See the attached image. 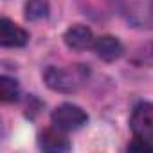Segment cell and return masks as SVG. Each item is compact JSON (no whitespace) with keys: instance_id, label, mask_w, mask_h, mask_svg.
Instances as JSON below:
<instances>
[{"instance_id":"cell-7","label":"cell","mask_w":153,"mask_h":153,"mask_svg":"<svg viewBox=\"0 0 153 153\" xmlns=\"http://www.w3.org/2000/svg\"><path fill=\"white\" fill-rule=\"evenodd\" d=\"M94 49L97 52V56L105 61H114L117 59L121 54H123V45L121 42L112 36V34H105V36H99L96 38V43H94Z\"/></svg>"},{"instance_id":"cell-5","label":"cell","mask_w":153,"mask_h":153,"mask_svg":"<svg viewBox=\"0 0 153 153\" xmlns=\"http://www.w3.org/2000/svg\"><path fill=\"white\" fill-rule=\"evenodd\" d=\"M29 40V34L13 24L9 18L0 20V43L4 47H24Z\"/></svg>"},{"instance_id":"cell-8","label":"cell","mask_w":153,"mask_h":153,"mask_svg":"<svg viewBox=\"0 0 153 153\" xmlns=\"http://www.w3.org/2000/svg\"><path fill=\"white\" fill-rule=\"evenodd\" d=\"M49 15V0H27L25 4V18L27 20H42Z\"/></svg>"},{"instance_id":"cell-6","label":"cell","mask_w":153,"mask_h":153,"mask_svg":"<svg viewBox=\"0 0 153 153\" xmlns=\"http://www.w3.org/2000/svg\"><path fill=\"white\" fill-rule=\"evenodd\" d=\"M61 131L63 130H59L56 126L43 130L42 135H40V148L45 149V151H52V153L70 149V142H68V139Z\"/></svg>"},{"instance_id":"cell-4","label":"cell","mask_w":153,"mask_h":153,"mask_svg":"<svg viewBox=\"0 0 153 153\" xmlns=\"http://www.w3.org/2000/svg\"><path fill=\"white\" fill-rule=\"evenodd\" d=\"M63 40L72 51H87L96 43V38L87 25H72L70 29H67Z\"/></svg>"},{"instance_id":"cell-9","label":"cell","mask_w":153,"mask_h":153,"mask_svg":"<svg viewBox=\"0 0 153 153\" xmlns=\"http://www.w3.org/2000/svg\"><path fill=\"white\" fill-rule=\"evenodd\" d=\"M18 94H20V88H18V83L7 76H2L0 78V97H2L4 103H11V101H16L18 99Z\"/></svg>"},{"instance_id":"cell-10","label":"cell","mask_w":153,"mask_h":153,"mask_svg":"<svg viewBox=\"0 0 153 153\" xmlns=\"http://www.w3.org/2000/svg\"><path fill=\"white\" fill-rule=\"evenodd\" d=\"M128 149L130 151H153V140L133 137V140L128 144Z\"/></svg>"},{"instance_id":"cell-2","label":"cell","mask_w":153,"mask_h":153,"mask_svg":"<svg viewBox=\"0 0 153 153\" xmlns=\"http://www.w3.org/2000/svg\"><path fill=\"white\" fill-rule=\"evenodd\" d=\"M51 119H52V124L56 128H59L63 131H74V130H79L81 126L87 124L88 115L78 105L63 103V105L56 106V110L52 112Z\"/></svg>"},{"instance_id":"cell-1","label":"cell","mask_w":153,"mask_h":153,"mask_svg":"<svg viewBox=\"0 0 153 153\" xmlns=\"http://www.w3.org/2000/svg\"><path fill=\"white\" fill-rule=\"evenodd\" d=\"M88 70L83 65L72 67H49L43 74V79L49 88L58 92H74L87 79Z\"/></svg>"},{"instance_id":"cell-3","label":"cell","mask_w":153,"mask_h":153,"mask_svg":"<svg viewBox=\"0 0 153 153\" xmlns=\"http://www.w3.org/2000/svg\"><path fill=\"white\" fill-rule=\"evenodd\" d=\"M130 128L133 137L153 140V105L140 103L133 108L130 117Z\"/></svg>"}]
</instances>
